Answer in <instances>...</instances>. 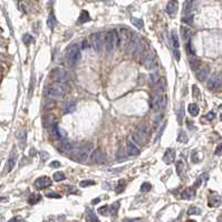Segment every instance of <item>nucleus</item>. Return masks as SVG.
<instances>
[{
    "label": "nucleus",
    "instance_id": "nucleus-28",
    "mask_svg": "<svg viewBox=\"0 0 222 222\" xmlns=\"http://www.w3.org/2000/svg\"><path fill=\"white\" fill-rule=\"evenodd\" d=\"M131 23H132L136 28H138V29H142V28L144 27V23H143V20L140 19V18L132 17V18H131Z\"/></svg>",
    "mask_w": 222,
    "mask_h": 222
},
{
    "label": "nucleus",
    "instance_id": "nucleus-31",
    "mask_svg": "<svg viewBox=\"0 0 222 222\" xmlns=\"http://www.w3.org/2000/svg\"><path fill=\"white\" fill-rule=\"evenodd\" d=\"M55 25H56V18H55L54 14H50L49 17H48V19H47V26L53 30L55 28Z\"/></svg>",
    "mask_w": 222,
    "mask_h": 222
},
{
    "label": "nucleus",
    "instance_id": "nucleus-45",
    "mask_svg": "<svg viewBox=\"0 0 222 222\" xmlns=\"http://www.w3.org/2000/svg\"><path fill=\"white\" fill-rule=\"evenodd\" d=\"M47 198H54V199H59L60 198V195L58 193H56V192H48L46 194Z\"/></svg>",
    "mask_w": 222,
    "mask_h": 222
},
{
    "label": "nucleus",
    "instance_id": "nucleus-51",
    "mask_svg": "<svg viewBox=\"0 0 222 222\" xmlns=\"http://www.w3.org/2000/svg\"><path fill=\"white\" fill-rule=\"evenodd\" d=\"M151 79H152L153 84H156V83H157V81H159V79H160V77H159V75H156V74H153L152 76H151Z\"/></svg>",
    "mask_w": 222,
    "mask_h": 222
},
{
    "label": "nucleus",
    "instance_id": "nucleus-21",
    "mask_svg": "<svg viewBox=\"0 0 222 222\" xmlns=\"http://www.w3.org/2000/svg\"><path fill=\"white\" fill-rule=\"evenodd\" d=\"M194 195H195V189H193V187H187V189H185L182 192L181 196H182V199L190 200L192 198H194Z\"/></svg>",
    "mask_w": 222,
    "mask_h": 222
},
{
    "label": "nucleus",
    "instance_id": "nucleus-53",
    "mask_svg": "<svg viewBox=\"0 0 222 222\" xmlns=\"http://www.w3.org/2000/svg\"><path fill=\"white\" fill-rule=\"evenodd\" d=\"M82 48H83V49H86V48H88V41H87V40H84V41H83Z\"/></svg>",
    "mask_w": 222,
    "mask_h": 222
},
{
    "label": "nucleus",
    "instance_id": "nucleus-47",
    "mask_svg": "<svg viewBox=\"0 0 222 222\" xmlns=\"http://www.w3.org/2000/svg\"><path fill=\"white\" fill-rule=\"evenodd\" d=\"M40 156H41V160H43V162H45V161L48 160L49 154H48L47 152H45V151H41V152H40Z\"/></svg>",
    "mask_w": 222,
    "mask_h": 222
},
{
    "label": "nucleus",
    "instance_id": "nucleus-55",
    "mask_svg": "<svg viewBox=\"0 0 222 222\" xmlns=\"http://www.w3.org/2000/svg\"><path fill=\"white\" fill-rule=\"evenodd\" d=\"M126 222H141V219H133V220H127Z\"/></svg>",
    "mask_w": 222,
    "mask_h": 222
},
{
    "label": "nucleus",
    "instance_id": "nucleus-48",
    "mask_svg": "<svg viewBox=\"0 0 222 222\" xmlns=\"http://www.w3.org/2000/svg\"><path fill=\"white\" fill-rule=\"evenodd\" d=\"M49 166H50V168H53V169L59 168V166H60V162H59V161H53V162H50Z\"/></svg>",
    "mask_w": 222,
    "mask_h": 222
},
{
    "label": "nucleus",
    "instance_id": "nucleus-2",
    "mask_svg": "<svg viewBox=\"0 0 222 222\" xmlns=\"http://www.w3.org/2000/svg\"><path fill=\"white\" fill-rule=\"evenodd\" d=\"M104 44L107 54H112L116 46H120V39L116 30H109L105 34L104 37Z\"/></svg>",
    "mask_w": 222,
    "mask_h": 222
},
{
    "label": "nucleus",
    "instance_id": "nucleus-46",
    "mask_svg": "<svg viewBox=\"0 0 222 222\" xmlns=\"http://www.w3.org/2000/svg\"><path fill=\"white\" fill-rule=\"evenodd\" d=\"M74 109H75V104H74V103H67V105H66V112L70 113V112H73Z\"/></svg>",
    "mask_w": 222,
    "mask_h": 222
},
{
    "label": "nucleus",
    "instance_id": "nucleus-3",
    "mask_svg": "<svg viewBox=\"0 0 222 222\" xmlns=\"http://www.w3.org/2000/svg\"><path fill=\"white\" fill-rule=\"evenodd\" d=\"M82 58V51H81V47L79 45L75 44L67 49L66 51V60L70 66H76L78 62H81Z\"/></svg>",
    "mask_w": 222,
    "mask_h": 222
},
{
    "label": "nucleus",
    "instance_id": "nucleus-22",
    "mask_svg": "<svg viewBox=\"0 0 222 222\" xmlns=\"http://www.w3.org/2000/svg\"><path fill=\"white\" fill-rule=\"evenodd\" d=\"M156 85V90H157V93H164V90L166 88V81L164 77H160V79L157 81Z\"/></svg>",
    "mask_w": 222,
    "mask_h": 222
},
{
    "label": "nucleus",
    "instance_id": "nucleus-44",
    "mask_svg": "<svg viewBox=\"0 0 222 222\" xmlns=\"http://www.w3.org/2000/svg\"><path fill=\"white\" fill-rule=\"evenodd\" d=\"M150 190H151V184L147 183V182H144V183L141 185V189H140L141 192H148Z\"/></svg>",
    "mask_w": 222,
    "mask_h": 222
},
{
    "label": "nucleus",
    "instance_id": "nucleus-14",
    "mask_svg": "<svg viewBox=\"0 0 222 222\" xmlns=\"http://www.w3.org/2000/svg\"><path fill=\"white\" fill-rule=\"evenodd\" d=\"M175 155H176V152H175V150H174V148H168L163 155L164 163L171 164L173 161L175 160Z\"/></svg>",
    "mask_w": 222,
    "mask_h": 222
},
{
    "label": "nucleus",
    "instance_id": "nucleus-25",
    "mask_svg": "<svg viewBox=\"0 0 222 222\" xmlns=\"http://www.w3.org/2000/svg\"><path fill=\"white\" fill-rule=\"evenodd\" d=\"M51 136L55 141H58L62 138V135H60V129H59L58 125L54 124L53 125V129H51Z\"/></svg>",
    "mask_w": 222,
    "mask_h": 222
},
{
    "label": "nucleus",
    "instance_id": "nucleus-43",
    "mask_svg": "<svg viewBox=\"0 0 222 222\" xmlns=\"http://www.w3.org/2000/svg\"><path fill=\"white\" fill-rule=\"evenodd\" d=\"M192 94H193V97L196 99L200 97V90L196 85H193V87H192Z\"/></svg>",
    "mask_w": 222,
    "mask_h": 222
},
{
    "label": "nucleus",
    "instance_id": "nucleus-58",
    "mask_svg": "<svg viewBox=\"0 0 222 222\" xmlns=\"http://www.w3.org/2000/svg\"><path fill=\"white\" fill-rule=\"evenodd\" d=\"M187 222H195V221H194V220H187Z\"/></svg>",
    "mask_w": 222,
    "mask_h": 222
},
{
    "label": "nucleus",
    "instance_id": "nucleus-26",
    "mask_svg": "<svg viewBox=\"0 0 222 222\" xmlns=\"http://www.w3.org/2000/svg\"><path fill=\"white\" fill-rule=\"evenodd\" d=\"M187 111H189V113L191 114L192 116H198L200 113V108L199 106L196 105V104H194V103H192V104H190L189 105V107H187Z\"/></svg>",
    "mask_w": 222,
    "mask_h": 222
},
{
    "label": "nucleus",
    "instance_id": "nucleus-17",
    "mask_svg": "<svg viewBox=\"0 0 222 222\" xmlns=\"http://www.w3.org/2000/svg\"><path fill=\"white\" fill-rule=\"evenodd\" d=\"M16 162H17V153L14 151V152L10 154L9 156V159H8V162H7V168H6V172H10L12 169L15 168L16 165Z\"/></svg>",
    "mask_w": 222,
    "mask_h": 222
},
{
    "label": "nucleus",
    "instance_id": "nucleus-16",
    "mask_svg": "<svg viewBox=\"0 0 222 222\" xmlns=\"http://www.w3.org/2000/svg\"><path fill=\"white\" fill-rule=\"evenodd\" d=\"M178 9H179V4H178V1L176 0H171L168 5H166V8H165V10L168 12L170 16H174L178 11Z\"/></svg>",
    "mask_w": 222,
    "mask_h": 222
},
{
    "label": "nucleus",
    "instance_id": "nucleus-11",
    "mask_svg": "<svg viewBox=\"0 0 222 222\" xmlns=\"http://www.w3.org/2000/svg\"><path fill=\"white\" fill-rule=\"evenodd\" d=\"M35 187L39 190H43V189H46V187H50L53 184V181H51L50 178L48 176H40L35 181Z\"/></svg>",
    "mask_w": 222,
    "mask_h": 222
},
{
    "label": "nucleus",
    "instance_id": "nucleus-32",
    "mask_svg": "<svg viewBox=\"0 0 222 222\" xmlns=\"http://www.w3.org/2000/svg\"><path fill=\"white\" fill-rule=\"evenodd\" d=\"M53 179L56 181V182H60V181H64V180L66 179V175H65V173L62 171L59 172H56L54 174V176H53Z\"/></svg>",
    "mask_w": 222,
    "mask_h": 222
},
{
    "label": "nucleus",
    "instance_id": "nucleus-15",
    "mask_svg": "<svg viewBox=\"0 0 222 222\" xmlns=\"http://www.w3.org/2000/svg\"><path fill=\"white\" fill-rule=\"evenodd\" d=\"M126 145H127L126 147H127V153H129V155L136 156V155H138V154H140V148L137 147L136 144H135V143H134V142H133L131 138L127 141V144H126Z\"/></svg>",
    "mask_w": 222,
    "mask_h": 222
},
{
    "label": "nucleus",
    "instance_id": "nucleus-30",
    "mask_svg": "<svg viewBox=\"0 0 222 222\" xmlns=\"http://www.w3.org/2000/svg\"><path fill=\"white\" fill-rule=\"evenodd\" d=\"M171 38H172V44H173V48H174V49H179V47H180L179 38H178V35H176L175 30L172 31Z\"/></svg>",
    "mask_w": 222,
    "mask_h": 222
},
{
    "label": "nucleus",
    "instance_id": "nucleus-12",
    "mask_svg": "<svg viewBox=\"0 0 222 222\" xmlns=\"http://www.w3.org/2000/svg\"><path fill=\"white\" fill-rule=\"evenodd\" d=\"M92 161H93L94 163H97V164H102L105 162L106 155H105V153L103 152L102 148H96V150L92 153Z\"/></svg>",
    "mask_w": 222,
    "mask_h": 222
},
{
    "label": "nucleus",
    "instance_id": "nucleus-59",
    "mask_svg": "<svg viewBox=\"0 0 222 222\" xmlns=\"http://www.w3.org/2000/svg\"><path fill=\"white\" fill-rule=\"evenodd\" d=\"M220 120L222 121V113H221V115H220Z\"/></svg>",
    "mask_w": 222,
    "mask_h": 222
},
{
    "label": "nucleus",
    "instance_id": "nucleus-40",
    "mask_svg": "<svg viewBox=\"0 0 222 222\" xmlns=\"http://www.w3.org/2000/svg\"><path fill=\"white\" fill-rule=\"evenodd\" d=\"M125 189V181L124 180H120L118 181V184H117L116 189H115V191L117 192V193H121L123 190Z\"/></svg>",
    "mask_w": 222,
    "mask_h": 222
},
{
    "label": "nucleus",
    "instance_id": "nucleus-19",
    "mask_svg": "<svg viewBox=\"0 0 222 222\" xmlns=\"http://www.w3.org/2000/svg\"><path fill=\"white\" fill-rule=\"evenodd\" d=\"M71 148H73V145H71L70 142H68V141H62V142L59 143L57 150H58L59 152L66 153V152H69Z\"/></svg>",
    "mask_w": 222,
    "mask_h": 222
},
{
    "label": "nucleus",
    "instance_id": "nucleus-20",
    "mask_svg": "<svg viewBox=\"0 0 222 222\" xmlns=\"http://www.w3.org/2000/svg\"><path fill=\"white\" fill-rule=\"evenodd\" d=\"M221 198H220V195L218 194H213L210 196V199H209V207L211 208H214V207H219L220 204H221Z\"/></svg>",
    "mask_w": 222,
    "mask_h": 222
},
{
    "label": "nucleus",
    "instance_id": "nucleus-60",
    "mask_svg": "<svg viewBox=\"0 0 222 222\" xmlns=\"http://www.w3.org/2000/svg\"><path fill=\"white\" fill-rule=\"evenodd\" d=\"M1 44H2V41H1V39H0V46H1Z\"/></svg>",
    "mask_w": 222,
    "mask_h": 222
},
{
    "label": "nucleus",
    "instance_id": "nucleus-5",
    "mask_svg": "<svg viewBox=\"0 0 222 222\" xmlns=\"http://www.w3.org/2000/svg\"><path fill=\"white\" fill-rule=\"evenodd\" d=\"M94 145L93 143H90V142H87L85 143L84 145H82L79 150H78V152L76 153V160L79 162V163H86L87 160H88V157H90V154L92 152V150H93Z\"/></svg>",
    "mask_w": 222,
    "mask_h": 222
},
{
    "label": "nucleus",
    "instance_id": "nucleus-52",
    "mask_svg": "<svg viewBox=\"0 0 222 222\" xmlns=\"http://www.w3.org/2000/svg\"><path fill=\"white\" fill-rule=\"evenodd\" d=\"M215 154H217V155H221L222 154V143L219 145L218 147H217V150H215Z\"/></svg>",
    "mask_w": 222,
    "mask_h": 222
},
{
    "label": "nucleus",
    "instance_id": "nucleus-39",
    "mask_svg": "<svg viewBox=\"0 0 222 222\" xmlns=\"http://www.w3.org/2000/svg\"><path fill=\"white\" fill-rule=\"evenodd\" d=\"M109 208H111V214L116 215L117 211H118V208H120V202H114Z\"/></svg>",
    "mask_w": 222,
    "mask_h": 222
},
{
    "label": "nucleus",
    "instance_id": "nucleus-8",
    "mask_svg": "<svg viewBox=\"0 0 222 222\" xmlns=\"http://www.w3.org/2000/svg\"><path fill=\"white\" fill-rule=\"evenodd\" d=\"M50 78L54 82H62L65 83L67 79V73L66 70H64L62 68H54L49 74Z\"/></svg>",
    "mask_w": 222,
    "mask_h": 222
},
{
    "label": "nucleus",
    "instance_id": "nucleus-41",
    "mask_svg": "<svg viewBox=\"0 0 222 222\" xmlns=\"http://www.w3.org/2000/svg\"><path fill=\"white\" fill-rule=\"evenodd\" d=\"M95 182H94L93 180H85V181H82L79 185L82 187H90V185H94Z\"/></svg>",
    "mask_w": 222,
    "mask_h": 222
},
{
    "label": "nucleus",
    "instance_id": "nucleus-34",
    "mask_svg": "<svg viewBox=\"0 0 222 222\" xmlns=\"http://www.w3.org/2000/svg\"><path fill=\"white\" fill-rule=\"evenodd\" d=\"M176 166V172H178V175H182V172L184 170V162L183 161H178L175 164Z\"/></svg>",
    "mask_w": 222,
    "mask_h": 222
},
{
    "label": "nucleus",
    "instance_id": "nucleus-23",
    "mask_svg": "<svg viewBox=\"0 0 222 222\" xmlns=\"http://www.w3.org/2000/svg\"><path fill=\"white\" fill-rule=\"evenodd\" d=\"M193 1L194 0H187L183 7V15L184 16H190L191 15V10L193 8Z\"/></svg>",
    "mask_w": 222,
    "mask_h": 222
},
{
    "label": "nucleus",
    "instance_id": "nucleus-49",
    "mask_svg": "<svg viewBox=\"0 0 222 222\" xmlns=\"http://www.w3.org/2000/svg\"><path fill=\"white\" fill-rule=\"evenodd\" d=\"M182 115H183V106L181 105V107H180V111H179V116H178V120H179L180 124L182 123Z\"/></svg>",
    "mask_w": 222,
    "mask_h": 222
},
{
    "label": "nucleus",
    "instance_id": "nucleus-54",
    "mask_svg": "<svg viewBox=\"0 0 222 222\" xmlns=\"http://www.w3.org/2000/svg\"><path fill=\"white\" fill-rule=\"evenodd\" d=\"M187 126H189L190 129H192V127L194 129V125H192V122H191V121H187Z\"/></svg>",
    "mask_w": 222,
    "mask_h": 222
},
{
    "label": "nucleus",
    "instance_id": "nucleus-33",
    "mask_svg": "<svg viewBox=\"0 0 222 222\" xmlns=\"http://www.w3.org/2000/svg\"><path fill=\"white\" fill-rule=\"evenodd\" d=\"M97 212L102 215H109L111 214V208L108 205H104V207H101L97 210Z\"/></svg>",
    "mask_w": 222,
    "mask_h": 222
},
{
    "label": "nucleus",
    "instance_id": "nucleus-18",
    "mask_svg": "<svg viewBox=\"0 0 222 222\" xmlns=\"http://www.w3.org/2000/svg\"><path fill=\"white\" fill-rule=\"evenodd\" d=\"M181 36H182V39H183L185 43L190 41L192 37V31L190 28L185 27V26H182L181 27Z\"/></svg>",
    "mask_w": 222,
    "mask_h": 222
},
{
    "label": "nucleus",
    "instance_id": "nucleus-9",
    "mask_svg": "<svg viewBox=\"0 0 222 222\" xmlns=\"http://www.w3.org/2000/svg\"><path fill=\"white\" fill-rule=\"evenodd\" d=\"M209 73H210V68L207 64H200L199 67L195 69V76L200 82L205 81V78L209 76Z\"/></svg>",
    "mask_w": 222,
    "mask_h": 222
},
{
    "label": "nucleus",
    "instance_id": "nucleus-56",
    "mask_svg": "<svg viewBox=\"0 0 222 222\" xmlns=\"http://www.w3.org/2000/svg\"><path fill=\"white\" fill-rule=\"evenodd\" d=\"M99 201H101V200L98 199V198H97V199H94L93 201H92V204H97V203L99 202Z\"/></svg>",
    "mask_w": 222,
    "mask_h": 222
},
{
    "label": "nucleus",
    "instance_id": "nucleus-7",
    "mask_svg": "<svg viewBox=\"0 0 222 222\" xmlns=\"http://www.w3.org/2000/svg\"><path fill=\"white\" fill-rule=\"evenodd\" d=\"M143 65H144V67L147 70H154L157 68V59H156V56H155V54H154V51H151L150 54L144 56Z\"/></svg>",
    "mask_w": 222,
    "mask_h": 222
},
{
    "label": "nucleus",
    "instance_id": "nucleus-38",
    "mask_svg": "<svg viewBox=\"0 0 222 222\" xmlns=\"http://www.w3.org/2000/svg\"><path fill=\"white\" fill-rule=\"evenodd\" d=\"M87 213H88V218H90V222H99V220H98V218L96 217V214L93 212V210L87 209Z\"/></svg>",
    "mask_w": 222,
    "mask_h": 222
},
{
    "label": "nucleus",
    "instance_id": "nucleus-24",
    "mask_svg": "<svg viewBox=\"0 0 222 222\" xmlns=\"http://www.w3.org/2000/svg\"><path fill=\"white\" fill-rule=\"evenodd\" d=\"M90 16L88 14V11H86V10H82L81 11V15L78 17V23H85L87 21H90Z\"/></svg>",
    "mask_w": 222,
    "mask_h": 222
},
{
    "label": "nucleus",
    "instance_id": "nucleus-29",
    "mask_svg": "<svg viewBox=\"0 0 222 222\" xmlns=\"http://www.w3.org/2000/svg\"><path fill=\"white\" fill-rule=\"evenodd\" d=\"M41 199V195L40 194H37V193H32V194L29 196V199H28V202L29 204H36V203H38Z\"/></svg>",
    "mask_w": 222,
    "mask_h": 222
},
{
    "label": "nucleus",
    "instance_id": "nucleus-50",
    "mask_svg": "<svg viewBox=\"0 0 222 222\" xmlns=\"http://www.w3.org/2000/svg\"><path fill=\"white\" fill-rule=\"evenodd\" d=\"M214 117H215V114L213 113V112H210L209 114L205 115V120H208V121H212Z\"/></svg>",
    "mask_w": 222,
    "mask_h": 222
},
{
    "label": "nucleus",
    "instance_id": "nucleus-10",
    "mask_svg": "<svg viewBox=\"0 0 222 222\" xmlns=\"http://www.w3.org/2000/svg\"><path fill=\"white\" fill-rule=\"evenodd\" d=\"M208 87L209 90H222V76L221 75H213L208 82Z\"/></svg>",
    "mask_w": 222,
    "mask_h": 222
},
{
    "label": "nucleus",
    "instance_id": "nucleus-35",
    "mask_svg": "<svg viewBox=\"0 0 222 222\" xmlns=\"http://www.w3.org/2000/svg\"><path fill=\"white\" fill-rule=\"evenodd\" d=\"M187 214L189 215H199L201 214V209L196 207H191L187 210Z\"/></svg>",
    "mask_w": 222,
    "mask_h": 222
},
{
    "label": "nucleus",
    "instance_id": "nucleus-27",
    "mask_svg": "<svg viewBox=\"0 0 222 222\" xmlns=\"http://www.w3.org/2000/svg\"><path fill=\"white\" fill-rule=\"evenodd\" d=\"M203 157V154L201 152H199V151H195V152L192 153L191 155V161L193 162V163H199L200 161L202 160Z\"/></svg>",
    "mask_w": 222,
    "mask_h": 222
},
{
    "label": "nucleus",
    "instance_id": "nucleus-37",
    "mask_svg": "<svg viewBox=\"0 0 222 222\" xmlns=\"http://www.w3.org/2000/svg\"><path fill=\"white\" fill-rule=\"evenodd\" d=\"M178 141H179L180 143H185V142H187V133L184 132V131H180L179 136H178Z\"/></svg>",
    "mask_w": 222,
    "mask_h": 222
},
{
    "label": "nucleus",
    "instance_id": "nucleus-6",
    "mask_svg": "<svg viewBox=\"0 0 222 222\" xmlns=\"http://www.w3.org/2000/svg\"><path fill=\"white\" fill-rule=\"evenodd\" d=\"M90 44L93 46V49L96 53H101L103 50V45H104V38L101 32H95L90 35Z\"/></svg>",
    "mask_w": 222,
    "mask_h": 222
},
{
    "label": "nucleus",
    "instance_id": "nucleus-57",
    "mask_svg": "<svg viewBox=\"0 0 222 222\" xmlns=\"http://www.w3.org/2000/svg\"><path fill=\"white\" fill-rule=\"evenodd\" d=\"M8 222H18V219H17V218H12L11 220H9Z\"/></svg>",
    "mask_w": 222,
    "mask_h": 222
},
{
    "label": "nucleus",
    "instance_id": "nucleus-42",
    "mask_svg": "<svg viewBox=\"0 0 222 222\" xmlns=\"http://www.w3.org/2000/svg\"><path fill=\"white\" fill-rule=\"evenodd\" d=\"M23 40L25 41V44H26V45H29L30 43H32V41H34V38H32V36H30L29 34H26V35L23 36Z\"/></svg>",
    "mask_w": 222,
    "mask_h": 222
},
{
    "label": "nucleus",
    "instance_id": "nucleus-4",
    "mask_svg": "<svg viewBox=\"0 0 222 222\" xmlns=\"http://www.w3.org/2000/svg\"><path fill=\"white\" fill-rule=\"evenodd\" d=\"M166 96L164 93H156L151 99V107L154 112L159 113L166 107Z\"/></svg>",
    "mask_w": 222,
    "mask_h": 222
},
{
    "label": "nucleus",
    "instance_id": "nucleus-36",
    "mask_svg": "<svg viewBox=\"0 0 222 222\" xmlns=\"http://www.w3.org/2000/svg\"><path fill=\"white\" fill-rule=\"evenodd\" d=\"M18 138H19V142H20V145L23 146V145L26 144V132H25V129H21L19 133H18Z\"/></svg>",
    "mask_w": 222,
    "mask_h": 222
},
{
    "label": "nucleus",
    "instance_id": "nucleus-13",
    "mask_svg": "<svg viewBox=\"0 0 222 222\" xmlns=\"http://www.w3.org/2000/svg\"><path fill=\"white\" fill-rule=\"evenodd\" d=\"M146 138H147V135L143 134L142 132H140L138 129L134 131L132 134V141L137 145H143L146 142Z\"/></svg>",
    "mask_w": 222,
    "mask_h": 222
},
{
    "label": "nucleus",
    "instance_id": "nucleus-1",
    "mask_svg": "<svg viewBox=\"0 0 222 222\" xmlns=\"http://www.w3.org/2000/svg\"><path fill=\"white\" fill-rule=\"evenodd\" d=\"M68 92V86L62 82H55L47 90V95L51 98H62Z\"/></svg>",
    "mask_w": 222,
    "mask_h": 222
}]
</instances>
